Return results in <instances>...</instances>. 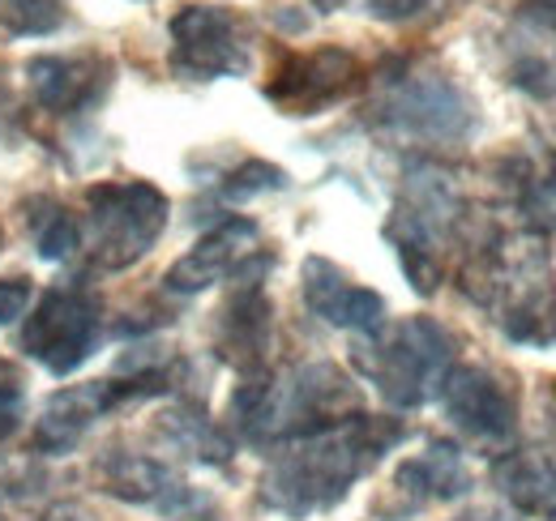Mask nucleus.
<instances>
[{
	"label": "nucleus",
	"instance_id": "1",
	"mask_svg": "<svg viewBox=\"0 0 556 521\" xmlns=\"http://www.w3.org/2000/svg\"><path fill=\"white\" fill-rule=\"evenodd\" d=\"M403 441V423L355 415L326 432L291 441L262 479V505L282 518H313L334 509L359 474H368L381 457Z\"/></svg>",
	"mask_w": 556,
	"mask_h": 521
},
{
	"label": "nucleus",
	"instance_id": "2",
	"mask_svg": "<svg viewBox=\"0 0 556 521\" xmlns=\"http://www.w3.org/2000/svg\"><path fill=\"white\" fill-rule=\"evenodd\" d=\"M359 415V390L334 364H304L282 381H249L231 397V419L249 441H300Z\"/></svg>",
	"mask_w": 556,
	"mask_h": 521
},
{
	"label": "nucleus",
	"instance_id": "3",
	"mask_svg": "<svg viewBox=\"0 0 556 521\" xmlns=\"http://www.w3.org/2000/svg\"><path fill=\"white\" fill-rule=\"evenodd\" d=\"M355 364L390 406L412 410L437 397L454 372V338L432 317H412L390 333H372V346H364Z\"/></svg>",
	"mask_w": 556,
	"mask_h": 521
},
{
	"label": "nucleus",
	"instance_id": "4",
	"mask_svg": "<svg viewBox=\"0 0 556 521\" xmlns=\"http://www.w3.org/2000/svg\"><path fill=\"white\" fill-rule=\"evenodd\" d=\"M458 193L445 171L416 167L407 176V189L399 196V209L386 227V240L399 249V260L419 295H432L441 282V244L450 240L458 223Z\"/></svg>",
	"mask_w": 556,
	"mask_h": 521
},
{
	"label": "nucleus",
	"instance_id": "5",
	"mask_svg": "<svg viewBox=\"0 0 556 521\" xmlns=\"http://www.w3.org/2000/svg\"><path fill=\"white\" fill-rule=\"evenodd\" d=\"M90 218V260L99 269H129L141 260L167 227V196L146 180L125 185H94L86 193Z\"/></svg>",
	"mask_w": 556,
	"mask_h": 521
},
{
	"label": "nucleus",
	"instance_id": "6",
	"mask_svg": "<svg viewBox=\"0 0 556 521\" xmlns=\"http://www.w3.org/2000/svg\"><path fill=\"white\" fill-rule=\"evenodd\" d=\"M99 329H103L99 300L90 291H81V287H56L52 295H43L35 317H26L22 351L30 359H39L48 372L70 377L94 355Z\"/></svg>",
	"mask_w": 556,
	"mask_h": 521
},
{
	"label": "nucleus",
	"instance_id": "7",
	"mask_svg": "<svg viewBox=\"0 0 556 521\" xmlns=\"http://www.w3.org/2000/svg\"><path fill=\"white\" fill-rule=\"evenodd\" d=\"M381 125L419 141H458L476 129V103L445 73H403L390 77L381 99Z\"/></svg>",
	"mask_w": 556,
	"mask_h": 521
},
{
	"label": "nucleus",
	"instance_id": "8",
	"mask_svg": "<svg viewBox=\"0 0 556 521\" xmlns=\"http://www.w3.org/2000/svg\"><path fill=\"white\" fill-rule=\"evenodd\" d=\"M172 68L189 81L249 73L244 22L223 4H185L172 17Z\"/></svg>",
	"mask_w": 556,
	"mask_h": 521
},
{
	"label": "nucleus",
	"instance_id": "9",
	"mask_svg": "<svg viewBox=\"0 0 556 521\" xmlns=\"http://www.w3.org/2000/svg\"><path fill=\"white\" fill-rule=\"evenodd\" d=\"M359 77L364 68L348 48H317L304 56H287L266 81V99L278 103L287 116H317L330 103L348 99L359 86Z\"/></svg>",
	"mask_w": 556,
	"mask_h": 521
},
{
	"label": "nucleus",
	"instance_id": "10",
	"mask_svg": "<svg viewBox=\"0 0 556 521\" xmlns=\"http://www.w3.org/2000/svg\"><path fill=\"white\" fill-rule=\"evenodd\" d=\"M103 483L112 496H125L134 505H146L172 521H210L214 500L176 479L163 461L138 454H108L103 457Z\"/></svg>",
	"mask_w": 556,
	"mask_h": 521
},
{
	"label": "nucleus",
	"instance_id": "11",
	"mask_svg": "<svg viewBox=\"0 0 556 521\" xmlns=\"http://www.w3.org/2000/svg\"><path fill=\"white\" fill-rule=\"evenodd\" d=\"M437 397H441L445 415L476 441H509L518 428L514 390L488 368H476V364L454 368Z\"/></svg>",
	"mask_w": 556,
	"mask_h": 521
},
{
	"label": "nucleus",
	"instance_id": "12",
	"mask_svg": "<svg viewBox=\"0 0 556 521\" xmlns=\"http://www.w3.org/2000/svg\"><path fill=\"white\" fill-rule=\"evenodd\" d=\"M300 282H304V304L313 308V317L339 329H355V333H381L386 329V300L368 287H355L334 260L308 257Z\"/></svg>",
	"mask_w": 556,
	"mask_h": 521
},
{
	"label": "nucleus",
	"instance_id": "13",
	"mask_svg": "<svg viewBox=\"0 0 556 521\" xmlns=\"http://www.w3.org/2000/svg\"><path fill=\"white\" fill-rule=\"evenodd\" d=\"M253 244H257V223L249 218H227L218 223L210 236L198 240V249H189L185 257L167 269V291L176 295H198L214 282L231 278L240 269V260L253 257Z\"/></svg>",
	"mask_w": 556,
	"mask_h": 521
},
{
	"label": "nucleus",
	"instance_id": "14",
	"mask_svg": "<svg viewBox=\"0 0 556 521\" xmlns=\"http://www.w3.org/2000/svg\"><path fill=\"white\" fill-rule=\"evenodd\" d=\"M30 77V90L39 99V107L48 112H86L90 103L103 99L108 81H112V65L99 61V56H39L26 65Z\"/></svg>",
	"mask_w": 556,
	"mask_h": 521
},
{
	"label": "nucleus",
	"instance_id": "15",
	"mask_svg": "<svg viewBox=\"0 0 556 521\" xmlns=\"http://www.w3.org/2000/svg\"><path fill=\"white\" fill-rule=\"evenodd\" d=\"M146 385H112V381H90V385H73L61 390L48 406H43V419L35 428V445L39 449H52V454H65L81 441V432L103 415L112 410L116 402H125L129 393H141Z\"/></svg>",
	"mask_w": 556,
	"mask_h": 521
},
{
	"label": "nucleus",
	"instance_id": "16",
	"mask_svg": "<svg viewBox=\"0 0 556 521\" xmlns=\"http://www.w3.org/2000/svg\"><path fill=\"white\" fill-rule=\"evenodd\" d=\"M492 483L527 518H556V466L535 449H518L492 461Z\"/></svg>",
	"mask_w": 556,
	"mask_h": 521
},
{
	"label": "nucleus",
	"instance_id": "17",
	"mask_svg": "<svg viewBox=\"0 0 556 521\" xmlns=\"http://www.w3.org/2000/svg\"><path fill=\"white\" fill-rule=\"evenodd\" d=\"M270 333V304L262 295V282H244V291L227 304L223 333H218V355L231 359L236 368H257Z\"/></svg>",
	"mask_w": 556,
	"mask_h": 521
},
{
	"label": "nucleus",
	"instance_id": "18",
	"mask_svg": "<svg viewBox=\"0 0 556 521\" xmlns=\"http://www.w3.org/2000/svg\"><path fill=\"white\" fill-rule=\"evenodd\" d=\"M394 487L407 492L412 500H458V496L471 492V474H467V466H463L454 445L432 441L419 457L399 466Z\"/></svg>",
	"mask_w": 556,
	"mask_h": 521
},
{
	"label": "nucleus",
	"instance_id": "19",
	"mask_svg": "<svg viewBox=\"0 0 556 521\" xmlns=\"http://www.w3.org/2000/svg\"><path fill=\"white\" fill-rule=\"evenodd\" d=\"M0 26L22 39H43L65 26V0H0Z\"/></svg>",
	"mask_w": 556,
	"mask_h": 521
},
{
	"label": "nucleus",
	"instance_id": "20",
	"mask_svg": "<svg viewBox=\"0 0 556 521\" xmlns=\"http://www.w3.org/2000/svg\"><path fill=\"white\" fill-rule=\"evenodd\" d=\"M275 189H287V171H282V167H275V163L253 158V163L236 167V171L223 180L218 196H223V201H249V196L275 193Z\"/></svg>",
	"mask_w": 556,
	"mask_h": 521
},
{
	"label": "nucleus",
	"instance_id": "21",
	"mask_svg": "<svg viewBox=\"0 0 556 521\" xmlns=\"http://www.w3.org/2000/svg\"><path fill=\"white\" fill-rule=\"evenodd\" d=\"M77 244H81L77 223H73L65 209H52L48 227L39 231V257H43V260H65V257H73V249H77Z\"/></svg>",
	"mask_w": 556,
	"mask_h": 521
},
{
	"label": "nucleus",
	"instance_id": "22",
	"mask_svg": "<svg viewBox=\"0 0 556 521\" xmlns=\"http://www.w3.org/2000/svg\"><path fill=\"white\" fill-rule=\"evenodd\" d=\"M22 406H26V381L9 359H0V441L17 428Z\"/></svg>",
	"mask_w": 556,
	"mask_h": 521
},
{
	"label": "nucleus",
	"instance_id": "23",
	"mask_svg": "<svg viewBox=\"0 0 556 521\" xmlns=\"http://www.w3.org/2000/svg\"><path fill=\"white\" fill-rule=\"evenodd\" d=\"M35 287L30 278H0V326H13L17 317H26V304H30Z\"/></svg>",
	"mask_w": 556,
	"mask_h": 521
},
{
	"label": "nucleus",
	"instance_id": "24",
	"mask_svg": "<svg viewBox=\"0 0 556 521\" xmlns=\"http://www.w3.org/2000/svg\"><path fill=\"white\" fill-rule=\"evenodd\" d=\"M518 26H527L535 39H553L556 43V0H522Z\"/></svg>",
	"mask_w": 556,
	"mask_h": 521
},
{
	"label": "nucleus",
	"instance_id": "25",
	"mask_svg": "<svg viewBox=\"0 0 556 521\" xmlns=\"http://www.w3.org/2000/svg\"><path fill=\"white\" fill-rule=\"evenodd\" d=\"M527 214H531L540 227H548V231H553L556 227V176L540 180V185L527 193Z\"/></svg>",
	"mask_w": 556,
	"mask_h": 521
},
{
	"label": "nucleus",
	"instance_id": "26",
	"mask_svg": "<svg viewBox=\"0 0 556 521\" xmlns=\"http://www.w3.org/2000/svg\"><path fill=\"white\" fill-rule=\"evenodd\" d=\"M364 4H368V13L377 22H412L432 0H364Z\"/></svg>",
	"mask_w": 556,
	"mask_h": 521
},
{
	"label": "nucleus",
	"instance_id": "27",
	"mask_svg": "<svg viewBox=\"0 0 556 521\" xmlns=\"http://www.w3.org/2000/svg\"><path fill=\"white\" fill-rule=\"evenodd\" d=\"M313 4H317V9H321V13H334V9H343V4H348V0H313Z\"/></svg>",
	"mask_w": 556,
	"mask_h": 521
}]
</instances>
